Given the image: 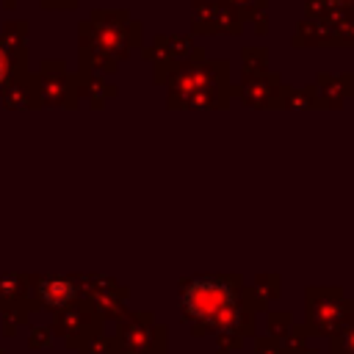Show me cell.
Wrapping results in <instances>:
<instances>
[{
    "label": "cell",
    "mask_w": 354,
    "mask_h": 354,
    "mask_svg": "<svg viewBox=\"0 0 354 354\" xmlns=\"http://www.w3.org/2000/svg\"><path fill=\"white\" fill-rule=\"evenodd\" d=\"M0 69H3V61H0Z\"/></svg>",
    "instance_id": "7a4b0ae2"
},
{
    "label": "cell",
    "mask_w": 354,
    "mask_h": 354,
    "mask_svg": "<svg viewBox=\"0 0 354 354\" xmlns=\"http://www.w3.org/2000/svg\"><path fill=\"white\" fill-rule=\"evenodd\" d=\"M180 304L191 321L207 326L221 329L235 318V290L221 277H194L183 288Z\"/></svg>",
    "instance_id": "6da1fadb"
}]
</instances>
